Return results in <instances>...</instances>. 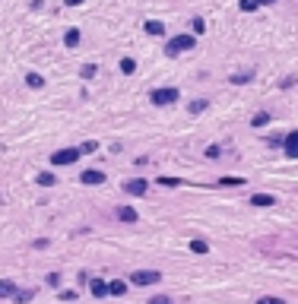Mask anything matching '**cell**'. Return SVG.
<instances>
[{
	"mask_svg": "<svg viewBox=\"0 0 298 304\" xmlns=\"http://www.w3.org/2000/svg\"><path fill=\"white\" fill-rule=\"evenodd\" d=\"M194 48H197V35H194V32H190V35H174V38L165 41V54H168V57L181 54V51H194Z\"/></svg>",
	"mask_w": 298,
	"mask_h": 304,
	"instance_id": "1",
	"label": "cell"
},
{
	"mask_svg": "<svg viewBox=\"0 0 298 304\" xmlns=\"http://www.w3.org/2000/svg\"><path fill=\"white\" fill-rule=\"evenodd\" d=\"M181 99V92L174 89V86H162V89H152L149 92V101H152L155 108H165V105H174V101Z\"/></svg>",
	"mask_w": 298,
	"mask_h": 304,
	"instance_id": "2",
	"label": "cell"
},
{
	"mask_svg": "<svg viewBox=\"0 0 298 304\" xmlns=\"http://www.w3.org/2000/svg\"><path fill=\"white\" fill-rule=\"evenodd\" d=\"M80 146H70V149H57L51 152V165H57V168H64V165H73L76 159H80Z\"/></svg>",
	"mask_w": 298,
	"mask_h": 304,
	"instance_id": "3",
	"label": "cell"
},
{
	"mask_svg": "<svg viewBox=\"0 0 298 304\" xmlns=\"http://www.w3.org/2000/svg\"><path fill=\"white\" fill-rule=\"evenodd\" d=\"M130 282L134 285H155V282H162V273L159 269H137V273H130Z\"/></svg>",
	"mask_w": 298,
	"mask_h": 304,
	"instance_id": "4",
	"label": "cell"
},
{
	"mask_svg": "<svg viewBox=\"0 0 298 304\" xmlns=\"http://www.w3.org/2000/svg\"><path fill=\"white\" fill-rule=\"evenodd\" d=\"M146 190H149V181L146 178H134V181H127V184H124V194L127 197H143Z\"/></svg>",
	"mask_w": 298,
	"mask_h": 304,
	"instance_id": "5",
	"label": "cell"
},
{
	"mask_svg": "<svg viewBox=\"0 0 298 304\" xmlns=\"http://www.w3.org/2000/svg\"><path fill=\"white\" fill-rule=\"evenodd\" d=\"M283 152L289 155V159H298V130H289V133L283 136Z\"/></svg>",
	"mask_w": 298,
	"mask_h": 304,
	"instance_id": "6",
	"label": "cell"
},
{
	"mask_svg": "<svg viewBox=\"0 0 298 304\" xmlns=\"http://www.w3.org/2000/svg\"><path fill=\"white\" fill-rule=\"evenodd\" d=\"M80 181L86 187H99V184H105V171H99V168H86L83 175H80Z\"/></svg>",
	"mask_w": 298,
	"mask_h": 304,
	"instance_id": "7",
	"label": "cell"
},
{
	"mask_svg": "<svg viewBox=\"0 0 298 304\" xmlns=\"http://www.w3.org/2000/svg\"><path fill=\"white\" fill-rule=\"evenodd\" d=\"M248 203L257 206V209H267V206H276V197H273V194H251Z\"/></svg>",
	"mask_w": 298,
	"mask_h": 304,
	"instance_id": "8",
	"label": "cell"
},
{
	"mask_svg": "<svg viewBox=\"0 0 298 304\" xmlns=\"http://www.w3.org/2000/svg\"><path fill=\"white\" fill-rule=\"evenodd\" d=\"M89 292L95 298H105V295H108V282L105 279H89Z\"/></svg>",
	"mask_w": 298,
	"mask_h": 304,
	"instance_id": "9",
	"label": "cell"
},
{
	"mask_svg": "<svg viewBox=\"0 0 298 304\" xmlns=\"http://www.w3.org/2000/svg\"><path fill=\"white\" fill-rule=\"evenodd\" d=\"M118 219H121V222H127V225H134L140 215H137L134 206H121V209H118Z\"/></svg>",
	"mask_w": 298,
	"mask_h": 304,
	"instance_id": "10",
	"label": "cell"
},
{
	"mask_svg": "<svg viewBox=\"0 0 298 304\" xmlns=\"http://www.w3.org/2000/svg\"><path fill=\"white\" fill-rule=\"evenodd\" d=\"M35 184H38V187H54L57 178L51 175V171H38V175H35Z\"/></svg>",
	"mask_w": 298,
	"mask_h": 304,
	"instance_id": "11",
	"label": "cell"
},
{
	"mask_svg": "<svg viewBox=\"0 0 298 304\" xmlns=\"http://www.w3.org/2000/svg\"><path fill=\"white\" fill-rule=\"evenodd\" d=\"M25 86H29V89H45V76L41 73H25Z\"/></svg>",
	"mask_w": 298,
	"mask_h": 304,
	"instance_id": "12",
	"label": "cell"
},
{
	"mask_svg": "<svg viewBox=\"0 0 298 304\" xmlns=\"http://www.w3.org/2000/svg\"><path fill=\"white\" fill-rule=\"evenodd\" d=\"M108 295H115V298H121V295H127V282H121V279H111V282H108Z\"/></svg>",
	"mask_w": 298,
	"mask_h": 304,
	"instance_id": "13",
	"label": "cell"
},
{
	"mask_svg": "<svg viewBox=\"0 0 298 304\" xmlns=\"http://www.w3.org/2000/svg\"><path fill=\"white\" fill-rule=\"evenodd\" d=\"M16 295V282L13 279H0V298H13Z\"/></svg>",
	"mask_w": 298,
	"mask_h": 304,
	"instance_id": "14",
	"label": "cell"
},
{
	"mask_svg": "<svg viewBox=\"0 0 298 304\" xmlns=\"http://www.w3.org/2000/svg\"><path fill=\"white\" fill-rule=\"evenodd\" d=\"M270 120H273V114H270V111H257V114L251 117V127H267Z\"/></svg>",
	"mask_w": 298,
	"mask_h": 304,
	"instance_id": "15",
	"label": "cell"
},
{
	"mask_svg": "<svg viewBox=\"0 0 298 304\" xmlns=\"http://www.w3.org/2000/svg\"><path fill=\"white\" fill-rule=\"evenodd\" d=\"M32 298H35V292H32V289H22V292L16 289V295H13V304H29Z\"/></svg>",
	"mask_w": 298,
	"mask_h": 304,
	"instance_id": "16",
	"label": "cell"
},
{
	"mask_svg": "<svg viewBox=\"0 0 298 304\" xmlns=\"http://www.w3.org/2000/svg\"><path fill=\"white\" fill-rule=\"evenodd\" d=\"M146 32H149V35H155V38H159V35H165V25H162L159 19H149V22H146Z\"/></svg>",
	"mask_w": 298,
	"mask_h": 304,
	"instance_id": "17",
	"label": "cell"
},
{
	"mask_svg": "<svg viewBox=\"0 0 298 304\" xmlns=\"http://www.w3.org/2000/svg\"><path fill=\"white\" fill-rule=\"evenodd\" d=\"M64 45H67V48H76V45H80V29L64 32Z\"/></svg>",
	"mask_w": 298,
	"mask_h": 304,
	"instance_id": "18",
	"label": "cell"
},
{
	"mask_svg": "<svg viewBox=\"0 0 298 304\" xmlns=\"http://www.w3.org/2000/svg\"><path fill=\"white\" fill-rule=\"evenodd\" d=\"M190 250H194V254H200V257H203V254H209V244H206L203 238H194V241H190Z\"/></svg>",
	"mask_w": 298,
	"mask_h": 304,
	"instance_id": "19",
	"label": "cell"
},
{
	"mask_svg": "<svg viewBox=\"0 0 298 304\" xmlns=\"http://www.w3.org/2000/svg\"><path fill=\"white\" fill-rule=\"evenodd\" d=\"M251 80H254V73H235V76H229L232 86H248Z\"/></svg>",
	"mask_w": 298,
	"mask_h": 304,
	"instance_id": "20",
	"label": "cell"
},
{
	"mask_svg": "<svg viewBox=\"0 0 298 304\" xmlns=\"http://www.w3.org/2000/svg\"><path fill=\"white\" fill-rule=\"evenodd\" d=\"M206 108H209V101H203V99H197V101H190V108H187V111H190V114H203Z\"/></svg>",
	"mask_w": 298,
	"mask_h": 304,
	"instance_id": "21",
	"label": "cell"
},
{
	"mask_svg": "<svg viewBox=\"0 0 298 304\" xmlns=\"http://www.w3.org/2000/svg\"><path fill=\"white\" fill-rule=\"evenodd\" d=\"M219 184H222V187H241V184H244V178L229 175V178H219Z\"/></svg>",
	"mask_w": 298,
	"mask_h": 304,
	"instance_id": "22",
	"label": "cell"
},
{
	"mask_svg": "<svg viewBox=\"0 0 298 304\" xmlns=\"http://www.w3.org/2000/svg\"><path fill=\"white\" fill-rule=\"evenodd\" d=\"M134 70H137V60H134V57H124V60H121V73H127V76H130Z\"/></svg>",
	"mask_w": 298,
	"mask_h": 304,
	"instance_id": "23",
	"label": "cell"
},
{
	"mask_svg": "<svg viewBox=\"0 0 298 304\" xmlns=\"http://www.w3.org/2000/svg\"><path fill=\"white\" fill-rule=\"evenodd\" d=\"M257 6H260L257 0H238V10H241V13H254Z\"/></svg>",
	"mask_w": 298,
	"mask_h": 304,
	"instance_id": "24",
	"label": "cell"
},
{
	"mask_svg": "<svg viewBox=\"0 0 298 304\" xmlns=\"http://www.w3.org/2000/svg\"><path fill=\"white\" fill-rule=\"evenodd\" d=\"M95 73H99V67H95V64H86L83 70H80V76H83V80H95Z\"/></svg>",
	"mask_w": 298,
	"mask_h": 304,
	"instance_id": "25",
	"label": "cell"
},
{
	"mask_svg": "<svg viewBox=\"0 0 298 304\" xmlns=\"http://www.w3.org/2000/svg\"><path fill=\"white\" fill-rule=\"evenodd\" d=\"M206 159H219V155H222V146H219V143H213V146H206Z\"/></svg>",
	"mask_w": 298,
	"mask_h": 304,
	"instance_id": "26",
	"label": "cell"
},
{
	"mask_svg": "<svg viewBox=\"0 0 298 304\" xmlns=\"http://www.w3.org/2000/svg\"><path fill=\"white\" fill-rule=\"evenodd\" d=\"M95 149H99V143H95V140H86V143L80 146V152H83V155H92Z\"/></svg>",
	"mask_w": 298,
	"mask_h": 304,
	"instance_id": "27",
	"label": "cell"
},
{
	"mask_svg": "<svg viewBox=\"0 0 298 304\" xmlns=\"http://www.w3.org/2000/svg\"><path fill=\"white\" fill-rule=\"evenodd\" d=\"M257 304H286V301L276 298V295H264V298H257Z\"/></svg>",
	"mask_w": 298,
	"mask_h": 304,
	"instance_id": "28",
	"label": "cell"
},
{
	"mask_svg": "<svg viewBox=\"0 0 298 304\" xmlns=\"http://www.w3.org/2000/svg\"><path fill=\"white\" fill-rule=\"evenodd\" d=\"M190 29H194V35H203V32H206V22H203V19H194V22H190Z\"/></svg>",
	"mask_w": 298,
	"mask_h": 304,
	"instance_id": "29",
	"label": "cell"
},
{
	"mask_svg": "<svg viewBox=\"0 0 298 304\" xmlns=\"http://www.w3.org/2000/svg\"><path fill=\"white\" fill-rule=\"evenodd\" d=\"M57 298H60V301H76V289H64Z\"/></svg>",
	"mask_w": 298,
	"mask_h": 304,
	"instance_id": "30",
	"label": "cell"
},
{
	"mask_svg": "<svg viewBox=\"0 0 298 304\" xmlns=\"http://www.w3.org/2000/svg\"><path fill=\"white\" fill-rule=\"evenodd\" d=\"M146 304H174V301L168 298V295H155V298H149Z\"/></svg>",
	"mask_w": 298,
	"mask_h": 304,
	"instance_id": "31",
	"label": "cell"
},
{
	"mask_svg": "<svg viewBox=\"0 0 298 304\" xmlns=\"http://www.w3.org/2000/svg\"><path fill=\"white\" fill-rule=\"evenodd\" d=\"M159 184H162V187H178L181 178H159Z\"/></svg>",
	"mask_w": 298,
	"mask_h": 304,
	"instance_id": "32",
	"label": "cell"
},
{
	"mask_svg": "<svg viewBox=\"0 0 298 304\" xmlns=\"http://www.w3.org/2000/svg\"><path fill=\"white\" fill-rule=\"evenodd\" d=\"M267 146H273V149H276V146H283V136H267Z\"/></svg>",
	"mask_w": 298,
	"mask_h": 304,
	"instance_id": "33",
	"label": "cell"
},
{
	"mask_svg": "<svg viewBox=\"0 0 298 304\" xmlns=\"http://www.w3.org/2000/svg\"><path fill=\"white\" fill-rule=\"evenodd\" d=\"M32 247H35V250H45V247H48V238H38V241H32Z\"/></svg>",
	"mask_w": 298,
	"mask_h": 304,
	"instance_id": "34",
	"label": "cell"
},
{
	"mask_svg": "<svg viewBox=\"0 0 298 304\" xmlns=\"http://www.w3.org/2000/svg\"><path fill=\"white\" fill-rule=\"evenodd\" d=\"M48 285H51V289H57V285H60V276L51 273V276H48Z\"/></svg>",
	"mask_w": 298,
	"mask_h": 304,
	"instance_id": "35",
	"label": "cell"
},
{
	"mask_svg": "<svg viewBox=\"0 0 298 304\" xmlns=\"http://www.w3.org/2000/svg\"><path fill=\"white\" fill-rule=\"evenodd\" d=\"M80 3H86V0H67V6H80Z\"/></svg>",
	"mask_w": 298,
	"mask_h": 304,
	"instance_id": "36",
	"label": "cell"
},
{
	"mask_svg": "<svg viewBox=\"0 0 298 304\" xmlns=\"http://www.w3.org/2000/svg\"><path fill=\"white\" fill-rule=\"evenodd\" d=\"M257 3H260V6H267V3H276V0H257Z\"/></svg>",
	"mask_w": 298,
	"mask_h": 304,
	"instance_id": "37",
	"label": "cell"
}]
</instances>
